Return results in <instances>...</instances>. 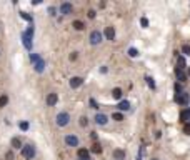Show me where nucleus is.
I'll return each instance as SVG.
<instances>
[{
    "label": "nucleus",
    "mask_w": 190,
    "mask_h": 160,
    "mask_svg": "<svg viewBox=\"0 0 190 160\" xmlns=\"http://www.w3.org/2000/svg\"><path fill=\"white\" fill-rule=\"evenodd\" d=\"M153 160H155V159H153Z\"/></svg>",
    "instance_id": "44"
},
{
    "label": "nucleus",
    "mask_w": 190,
    "mask_h": 160,
    "mask_svg": "<svg viewBox=\"0 0 190 160\" xmlns=\"http://www.w3.org/2000/svg\"><path fill=\"white\" fill-rule=\"evenodd\" d=\"M127 54H128V57H132V59H137V57H139V55H140V54H139V50H137L135 47H130Z\"/></svg>",
    "instance_id": "22"
},
{
    "label": "nucleus",
    "mask_w": 190,
    "mask_h": 160,
    "mask_svg": "<svg viewBox=\"0 0 190 160\" xmlns=\"http://www.w3.org/2000/svg\"><path fill=\"white\" fill-rule=\"evenodd\" d=\"M18 127H20L22 132H27V130H29V127H30V123L29 122H20V123H18Z\"/></svg>",
    "instance_id": "29"
},
{
    "label": "nucleus",
    "mask_w": 190,
    "mask_h": 160,
    "mask_svg": "<svg viewBox=\"0 0 190 160\" xmlns=\"http://www.w3.org/2000/svg\"><path fill=\"white\" fill-rule=\"evenodd\" d=\"M177 65H178L177 68H180V70H185V68H187L185 57H183V55H180V54H178V52H177Z\"/></svg>",
    "instance_id": "13"
},
{
    "label": "nucleus",
    "mask_w": 190,
    "mask_h": 160,
    "mask_svg": "<svg viewBox=\"0 0 190 160\" xmlns=\"http://www.w3.org/2000/svg\"><path fill=\"white\" fill-rule=\"evenodd\" d=\"M112 155H114L115 160H125L127 153H125V150H122V148H115V150L112 152Z\"/></svg>",
    "instance_id": "12"
},
{
    "label": "nucleus",
    "mask_w": 190,
    "mask_h": 160,
    "mask_svg": "<svg viewBox=\"0 0 190 160\" xmlns=\"http://www.w3.org/2000/svg\"><path fill=\"white\" fill-rule=\"evenodd\" d=\"M189 102H190V100H189Z\"/></svg>",
    "instance_id": "45"
},
{
    "label": "nucleus",
    "mask_w": 190,
    "mask_h": 160,
    "mask_svg": "<svg viewBox=\"0 0 190 160\" xmlns=\"http://www.w3.org/2000/svg\"><path fill=\"white\" fill-rule=\"evenodd\" d=\"M59 10H60V13H62V15H68V13H72L73 5L70 4V2H63V4H60Z\"/></svg>",
    "instance_id": "6"
},
{
    "label": "nucleus",
    "mask_w": 190,
    "mask_h": 160,
    "mask_svg": "<svg viewBox=\"0 0 190 160\" xmlns=\"http://www.w3.org/2000/svg\"><path fill=\"white\" fill-rule=\"evenodd\" d=\"M145 82H147V85H148V87H150L152 90H155V80H153L150 75H147V77H145Z\"/></svg>",
    "instance_id": "24"
},
{
    "label": "nucleus",
    "mask_w": 190,
    "mask_h": 160,
    "mask_svg": "<svg viewBox=\"0 0 190 160\" xmlns=\"http://www.w3.org/2000/svg\"><path fill=\"white\" fill-rule=\"evenodd\" d=\"M65 145L67 147H78V137L77 135H73V134H68V135H65Z\"/></svg>",
    "instance_id": "4"
},
{
    "label": "nucleus",
    "mask_w": 190,
    "mask_h": 160,
    "mask_svg": "<svg viewBox=\"0 0 190 160\" xmlns=\"http://www.w3.org/2000/svg\"><path fill=\"white\" fill-rule=\"evenodd\" d=\"M102 38H103V34L102 32H98V30H92L90 32V45H98V43H102Z\"/></svg>",
    "instance_id": "3"
},
{
    "label": "nucleus",
    "mask_w": 190,
    "mask_h": 160,
    "mask_svg": "<svg viewBox=\"0 0 190 160\" xmlns=\"http://www.w3.org/2000/svg\"><path fill=\"white\" fill-rule=\"evenodd\" d=\"M40 59H42V57H40L38 54H30V62H32V63H37Z\"/></svg>",
    "instance_id": "28"
},
{
    "label": "nucleus",
    "mask_w": 190,
    "mask_h": 160,
    "mask_svg": "<svg viewBox=\"0 0 190 160\" xmlns=\"http://www.w3.org/2000/svg\"><path fill=\"white\" fill-rule=\"evenodd\" d=\"M57 102H59V95H57L55 92H50L48 95H47V105L48 107H54Z\"/></svg>",
    "instance_id": "10"
},
{
    "label": "nucleus",
    "mask_w": 190,
    "mask_h": 160,
    "mask_svg": "<svg viewBox=\"0 0 190 160\" xmlns=\"http://www.w3.org/2000/svg\"><path fill=\"white\" fill-rule=\"evenodd\" d=\"M77 155H78V159H89V150H87V148H78V150H77Z\"/></svg>",
    "instance_id": "19"
},
{
    "label": "nucleus",
    "mask_w": 190,
    "mask_h": 160,
    "mask_svg": "<svg viewBox=\"0 0 190 160\" xmlns=\"http://www.w3.org/2000/svg\"><path fill=\"white\" fill-rule=\"evenodd\" d=\"M180 122L183 123V125L190 122V109H183L180 112Z\"/></svg>",
    "instance_id": "11"
},
{
    "label": "nucleus",
    "mask_w": 190,
    "mask_h": 160,
    "mask_svg": "<svg viewBox=\"0 0 190 160\" xmlns=\"http://www.w3.org/2000/svg\"><path fill=\"white\" fill-rule=\"evenodd\" d=\"M112 118H114L115 122H122V120H123V114H122V112H115V114H112Z\"/></svg>",
    "instance_id": "26"
},
{
    "label": "nucleus",
    "mask_w": 190,
    "mask_h": 160,
    "mask_svg": "<svg viewBox=\"0 0 190 160\" xmlns=\"http://www.w3.org/2000/svg\"><path fill=\"white\" fill-rule=\"evenodd\" d=\"M82 160H92V159H90V157H89V159H82Z\"/></svg>",
    "instance_id": "43"
},
{
    "label": "nucleus",
    "mask_w": 190,
    "mask_h": 160,
    "mask_svg": "<svg viewBox=\"0 0 190 160\" xmlns=\"http://www.w3.org/2000/svg\"><path fill=\"white\" fill-rule=\"evenodd\" d=\"M122 89H118V87H115L114 90H112V97L115 98V100H120V98H122Z\"/></svg>",
    "instance_id": "20"
},
{
    "label": "nucleus",
    "mask_w": 190,
    "mask_h": 160,
    "mask_svg": "<svg viewBox=\"0 0 190 160\" xmlns=\"http://www.w3.org/2000/svg\"><path fill=\"white\" fill-rule=\"evenodd\" d=\"M32 38L34 37H30L25 32H22V43H23V47H25L27 50H32Z\"/></svg>",
    "instance_id": "7"
},
{
    "label": "nucleus",
    "mask_w": 190,
    "mask_h": 160,
    "mask_svg": "<svg viewBox=\"0 0 190 160\" xmlns=\"http://www.w3.org/2000/svg\"><path fill=\"white\" fill-rule=\"evenodd\" d=\"M187 73H189V77H190V67H189V70H187Z\"/></svg>",
    "instance_id": "42"
},
{
    "label": "nucleus",
    "mask_w": 190,
    "mask_h": 160,
    "mask_svg": "<svg viewBox=\"0 0 190 160\" xmlns=\"http://www.w3.org/2000/svg\"><path fill=\"white\" fill-rule=\"evenodd\" d=\"M22 157L27 159V160H32L35 157V147L32 145V143H27V145L22 147Z\"/></svg>",
    "instance_id": "2"
},
{
    "label": "nucleus",
    "mask_w": 190,
    "mask_h": 160,
    "mask_svg": "<svg viewBox=\"0 0 190 160\" xmlns=\"http://www.w3.org/2000/svg\"><path fill=\"white\" fill-rule=\"evenodd\" d=\"M34 70L37 72V73H42V72L45 70V60L40 59L37 63H34Z\"/></svg>",
    "instance_id": "14"
},
{
    "label": "nucleus",
    "mask_w": 190,
    "mask_h": 160,
    "mask_svg": "<svg viewBox=\"0 0 190 160\" xmlns=\"http://www.w3.org/2000/svg\"><path fill=\"white\" fill-rule=\"evenodd\" d=\"M90 150H92L93 153H102V145H100L98 142H95V143L92 145V148H90Z\"/></svg>",
    "instance_id": "25"
},
{
    "label": "nucleus",
    "mask_w": 190,
    "mask_h": 160,
    "mask_svg": "<svg viewBox=\"0 0 190 160\" xmlns=\"http://www.w3.org/2000/svg\"><path fill=\"white\" fill-rule=\"evenodd\" d=\"M107 40H114L115 38V29L114 27H105V32H103Z\"/></svg>",
    "instance_id": "15"
},
{
    "label": "nucleus",
    "mask_w": 190,
    "mask_h": 160,
    "mask_svg": "<svg viewBox=\"0 0 190 160\" xmlns=\"http://www.w3.org/2000/svg\"><path fill=\"white\" fill-rule=\"evenodd\" d=\"M7 103H9V97H7V95H2V97H0V109H4Z\"/></svg>",
    "instance_id": "27"
},
{
    "label": "nucleus",
    "mask_w": 190,
    "mask_h": 160,
    "mask_svg": "<svg viewBox=\"0 0 190 160\" xmlns=\"http://www.w3.org/2000/svg\"><path fill=\"white\" fill-rule=\"evenodd\" d=\"M10 143H12V148H20L22 150V147H23V143H22V140L18 139V137H13Z\"/></svg>",
    "instance_id": "18"
},
{
    "label": "nucleus",
    "mask_w": 190,
    "mask_h": 160,
    "mask_svg": "<svg viewBox=\"0 0 190 160\" xmlns=\"http://www.w3.org/2000/svg\"><path fill=\"white\" fill-rule=\"evenodd\" d=\"M55 12H57L55 7H48V13H50V15H55Z\"/></svg>",
    "instance_id": "39"
},
{
    "label": "nucleus",
    "mask_w": 190,
    "mask_h": 160,
    "mask_svg": "<svg viewBox=\"0 0 190 160\" xmlns=\"http://www.w3.org/2000/svg\"><path fill=\"white\" fill-rule=\"evenodd\" d=\"M90 137H92L93 140H97V132H92V134H90Z\"/></svg>",
    "instance_id": "40"
},
{
    "label": "nucleus",
    "mask_w": 190,
    "mask_h": 160,
    "mask_svg": "<svg viewBox=\"0 0 190 160\" xmlns=\"http://www.w3.org/2000/svg\"><path fill=\"white\" fill-rule=\"evenodd\" d=\"M55 122H57L59 127H67L68 123H70V114H68V112H60V114H57Z\"/></svg>",
    "instance_id": "1"
},
{
    "label": "nucleus",
    "mask_w": 190,
    "mask_h": 160,
    "mask_svg": "<svg viewBox=\"0 0 190 160\" xmlns=\"http://www.w3.org/2000/svg\"><path fill=\"white\" fill-rule=\"evenodd\" d=\"M72 25H73V29H75V30H84L85 29V23L82 20H75Z\"/></svg>",
    "instance_id": "23"
},
{
    "label": "nucleus",
    "mask_w": 190,
    "mask_h": 160,
    "mask_svg": "<svg viewBox=\"0 0 190 160\" xmlns=\"http://www.w3.org/2000/svg\"><path fill=\"white\" fill-rule=\"evenodd\" d=\"M20 17L23 18V20H27L30 23V25H32V23H34V17H32V15H30V13H27V12H20Z\"/></svg>",
    "instance_id": "21"
},
{
    "label": "nucleus",
    "mask_w": 190,
    "mask_h": 160,
    "mask_svg": "<svg viewBox=\"0 0 190 160\" xmlns=\"http://www.w3.org/2000/svg\"><path fill=\"white\" fill-rule=\"evenodd\" d=\"M175 92H177V93H182V85L178 84V82L175 84Z\"/></svg>",
    "instance_id": "37"
},
{
    "label": "nucleus",
    "mask_w": 190,
    "mask_h": 160,
    "mask_svg": "<svg viewBox=\"0 0 190 160\" xmlns=\"http://www.w3.org/2000/svg\"><path fill=\"white\" fill-rule=\"evenodd\" d=\"M93 120H95L97 125H107V123H109V117H107L105 114H97L93 117Z\"/></svg>",
    "instance_id": "8"
},
{
    "label": "nucleus",
    "mask_w": 190,
    "mask_h": 160,
    "mask_svg": "<svg viewBox=\"0 0 190 160\" xmlns=\"http://www.w3.org/2000/svg\"><path fill=\"white\" fill-rule=\"evenodd\" d=\"M89 103H90V109H93V110H98V103H97V100H95V98H90V100H89Z\"/></svg>",
    "instance_id": "31"
},
{
    "label": "nucleus",
    "mask_w": 190,
    "mask_h": 160,
    "mask_svg": "<svg viewBox=\"0 0 190 160\" xmlns=\"http://www.w3.org/2000/svg\"><path fill=\"white\" fill-rule=\"evenodd\" d=\"M87 15H89V18H95V17H97V12H95V10H89Z\"/></svg>",
    "instance_id": "35"
},
{
    "label": "nucleus",
    "mask_w": 190,
    "mask_h": 160,
    "mask_svg": "<svg viewBox=\"0 0 190 160\" xmlns=\"http://www.w3.org/2000/svg\"><path fill=\"white\" fill-rule=\"evenodd\" d=\"M80 125L82 127H87V125H89V118L85 117V115H82V117H80Z\"/></svg>",
    "instance_id": "32"
},
{
    "label": "nucleus",
    "mask_w": 190,
    "mask_h": 160,
    "mask_svg": "<svg viewBox=\"0 0 190 160\" xmlns=\"http://www.w3.org/2000/svg\"><path fill=\"white\" fill-rule=\"evenodd\" d=\"M182 54H183V55H189V57H190V45H189V43L182 45Z\"/></svg>",
    "instance_id": "30"
},
{
    "label": "nucleus",
    "mask_w": 190,
    "mask_h": 160,
    "mask_svg": "<svg viewBox=\"0 0 190 160\" xmlns=\"http://www.w3.org/2000/svg\"><path fill=\"white\" fill-rule=\"evenodd\" d=\"M140 25L144 27V29H147V27H148V20L145 17H142V18H140Z\"/></svg>",
    "instance_id": "34"
},
{
    "label": "nucleus",
    "mask_w": 190,
    "mask_h": 160,
    "mask_svg": "<svg viewBox=\"0 0 190 160\" xmlns=\"http://www.w3.org/2000/svg\"><path fill=\"white\" fill-rule=\"evenodd\" d=\"M117 109L120 110V112H127V110H130V102L128 100H120L118 102Z\"/></svg>",
    "instance_id": "16"
},
{
    "label": "nucleus",
    "mask_w": 190,
    "mask_h": 160,
    "mask_svg": "<svg viewBox=\"0 0 190 160\" xmlns=\"http://www.w3.org/2000/svg\"><path fill=\"white\" fill-rule=\"evenodd\" d=\"M190 100V95L185 92H182V93H177L175 95V103H178V105H187Z\"/></svg>",
    "instance_id": "5"
},
{
    "label": "nucleus",
    "mask_w": 190,
    "mask_h": 160,
    "mask_svg": "<svg viewBox=\"0 0 190 160\" xmlns=\"http://www.w3.org/2000/svg\"><path fill=\"white\" fill-rule=\"evenodd\" d=\"M82 84H84V79H82V77H72V79H70V82H68L70 89H78Z\"/></svg>",
    "instance_id": "9"
},
{
    "label": "nucleus",
    "mask_w": 190,
    "mask_h": 160,
    "mask_svg": "<svg viewBox=\"0 0 190 160\" xmlns=\"http://www.w3.org/2000/svg\"><path fill=\"white\" fill-rule=\"evenodd\" d=\"M5 159H7V160H13V152H7V153H5Z\"/></svg>",
    "instance_id": "36"
},
{
    "label": "nucleus",
    "mask_w": 190,
    "mask_h": 160,
    "mask_svg": "<svg viewBox=\"0 0 190 160\" xmlns=\"http://www.w3.org/2000/svg\"><path fill=\"white\" fill-rule=\"evenodd\" d=\"M68 59L72 60V62H75V60H77V52H72V54H70V57H68Z\"/></svg>",
    "instance_id": "38"
},
{
    "label": "nucleus",
    "mask_w": 190,
    "mask_h": 160,
    "mask_svg": "<svg viewBox=\"0 0 190 160\" xmlns=\"http://www.w3.org/2000/svg\"><path fill=\"white\" fill-rule=\"evenodd\" d=\"M182 130H183V134H185V135H190V122H189V123H185Z\"/></svg>",
    "instance_id": "33"
},
{
    "label": "nucleus",
    "mask_w": 190,
    "mask_h": 160,
    "mask_svg": "<svg viewBox=\"0 0 190 160\" xmlns=\"http://www.w3.org/2000/svg\"><path fill=\"white\" fill-rule=\"evenodd\" d=\"M107 70H109L107 67H102V68H100V72H102V73H107Z\"/></svg>",
    "instance_id": "41"
},
{
    "label": "nucleus",
    "mask_w": 190,
    "mask_h": 160,
    "mask_svg": "<svg viewBox=\"0 0 190 160\" xmlns=\"http://www.w3.org/2000/svg\"><path fill=\"white\" fill-rule=\"evenodd\" d=\"M175 77H177V80L178 82H187V75H185V72L183 70H180V68H175Z\"/></svg>",
    "instance_id": "17"
}]
</instances>
